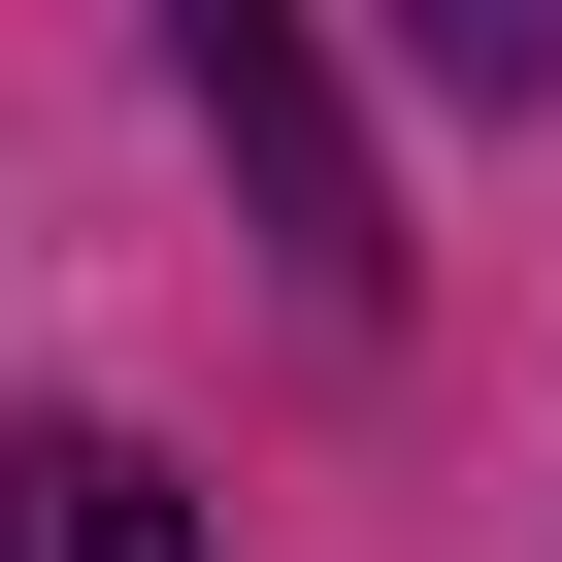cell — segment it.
Wrapping results in <instances>:
<instances>
[{"mask_svg":"<svg viewBox=\"0 0 562 562\" xmlns=\"http://www.w3.org/2000/svg\"><path fill=\"white\" fill-rule=\"evenodd\" d=\"M166 67L232 100V166H265V232H299L331 299H364V265H397V199H364V133H331V67H299V0H166Z\"/></svg>","mask_w":562,"mask_h":562,"instance_id":"obj_1","label":"cell"},{"mask_svg":"<svg viewBox=\"0 0 562 562\" xmlns=\"http://www.w3.org/2000/svg\"><path fill=\"white\" fill-rule=\"evenodd\" d=\"M0 562H199V496L133 430H0Z\"/></svg>","mask_w":562,"mask_h":562,"instance_id":"obj_2","label":"cell"},{"mask_svg":"<svg viewBox=\"0 0 562 562\" xmlns=\"http://www.w3.org/2000/svg\"><path fill=\"white\" fill-rule=\"evenodd\" d=\"M397 34H430L463 100H529V67H562V0H397Z\"/></svg>","mask_w":562,"mask_h":562,"instance_id":"obj_3","label":"cell"}]
</instances>
